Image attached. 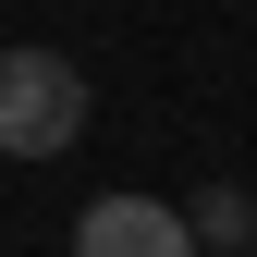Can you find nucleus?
Returning <instances> with one entry per match:
<instances>
[{"label":"nucleus","mask_w":257,"mask_h":257,"mask_svg":"<svg viewBox=\"0 0 257 257\" xmlns=\"http://www.w3.org/2000/svg\"><path fill=\"white\" fill-rule=\"evenodd\" d=\"M86 147V74L61 49H0V159H61Z\"/></svg>","instance_id":"1"},{"label":"nucleus","mask_w":257,"mask_h":257,"mask_svg":"<svg viewBox=\"0 0 257 257\" xmlns=\"http://www.w3.org/2000/svg\"><path fill=\"white\" fill-rule=\"evenodd\" d=\"M74 257H196V233H184V208H159V196H98L74 220Z\"/></svg>","instance_id":"2"},{"label":"nucleus","mask_w":257,"mask_h":257,"mask_svg":"<svg viewBox=\"0 0 257 257\" xmlns=\"http://www.w3.org/2000/svg\"><path fill=\"white\" fill-rule=\"evenodd\" d=\"M184 233H196V245H245V233H257V208L233 196V184H208V196L184 208Z\"/></svg>","instance_id":"3"},{"label":"nucleus","mask_w":257,"mask_h":257,"mask_svg":"<svg viewBox=\"0 0 257 257\" xmlns=\"http://www.w3.org/2000/svg\"><path fill=\"white\" fill-rule=\"evenodd\" d=\"M245 245H257V233H245Z\"/></svg>","instance_id":"4"}]
</instances>
